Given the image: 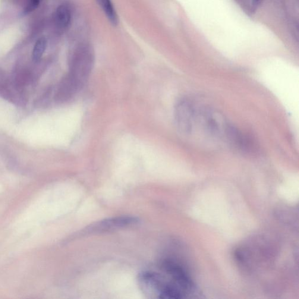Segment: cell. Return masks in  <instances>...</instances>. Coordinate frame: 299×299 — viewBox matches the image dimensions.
Masks as SVG:
<instances>
[{
  "instance_id": "obj_1",
  "label": "cell",
  "mask_w": 299,
  "mask_h": 299,
  "mask_svg": "<svg viewBox=\"0 0 299 299\" xmlns=\"http://www.w3.org/2000/svg\"><path fill=\"white\" fill-rule=\"evenodd\" d=\"M176 124L192 143L206 147L229 146L241 149L245 136L218 110L192 98L179 100L175 108Z\"/></svg>"
},
{
  "instance_id": "obj_2",
  "label": "cell",
  "mask_w": 299,
  "mask_h": 299,
  "mask_svg": "<svg viewBox=\"0 0 299 299\" xmlns=\"http://www.w3.org/2000/svg\"><path fill=\"white\" fill-rule=\"evenodd\" d=\"M94 59L93 50L87 45L78 47L71 57L70 71L67 75L81 89L92 71Z\"/></svg>"
},
{
  "instance_id": "obj_3",
  "label": "cell",
  "mask_w": 299,
  "mask_h": 299,
  "mask_svg": "<svg viewBox=\"0 0 299 299\" xmlns=\"http://www.w3.org/2000/svg\"><path fill=\"white\" fill-rule=\"evenodd\" d=\"M138 222H139V220L134 216L114 217V218L104 219L97 223L96 225L91 226L89 231L93 232L110 231L112 230L133 226L137 224Z\"/></svg>"
},
{
  "instance_id": "obj_4",
  "label": "cell",
  "mask_w": 299,
  "mask_h": 299,
  "mask_svg": "<svg viewBox=\"0 0 299 299\" xmlns=\"http://www.w3.org/2000/svg\"><path fill=\"white\" fill-rule=\"evenodd\" d=\"M55 24L59 29L64 30L68 27L71 20V11L66 4L60 5L55 16Z\"/></svg>"
},
{
  "instance_id": "obj_5",
  "label": "cell",
  "mask_w": 299,
  "mask_h": 299,
  "mask_svg": "<svg viewBox=\"0 0 299 299\" xmlns=\"http://www.w3.org/2000/svg\"><path fill=\"white\" fill-rule=\"evenodd\" d=\"M97 1L110 23L114 26L117 25L118 17L111 0H97Z\"/></svg>"
},
{
  "instance_id": "obj_6",
  "label": "cell",
  "mask_w": 299,
  "mask_h": 299,
  "mask_svg": "<svg viewBox=\"0 0 299 299\" xmlns=\"http://www.w3.org/2000/svg\"><path fill=\"white\" fill-rule=\"evenodd\" d=\"M46 48V40L44 37H41L37 40L34 45L33 53V59L34 62H37L40 61L45 51Z\"/></svg>"
},
{
  "instance_id": "obj_7",
  "label": "cell",
  "mask_w": 299,
  "mask_h": 299,
  "mask_svg": "<svg viewBox=\"0 0 299 299\" xmlns=\"http://www.w3.org/2000/svg\"><path fill=\"white\" fill-rule=\"evenodd\" d=\"M39 1L40 0H30L29 4H28L25 9V13H29V12L35 9L39 4Z\"/></svg>"
},
{
  "instance_id": "obj_8",
  "label": "cell",
  "mask_w": 299,
  "mask_h": 299,
  "mask_svg": "<svg viewBox=\"0 0 299 299\" xmlns=\"http://www.w3.org/2000/svg\"><path fill=\"white\" fill-rule=\"evenodd\" d=\"M261 1V0H254V3L256 5L259 4V3H260Z\"/></svg>"
}]
</instances>
